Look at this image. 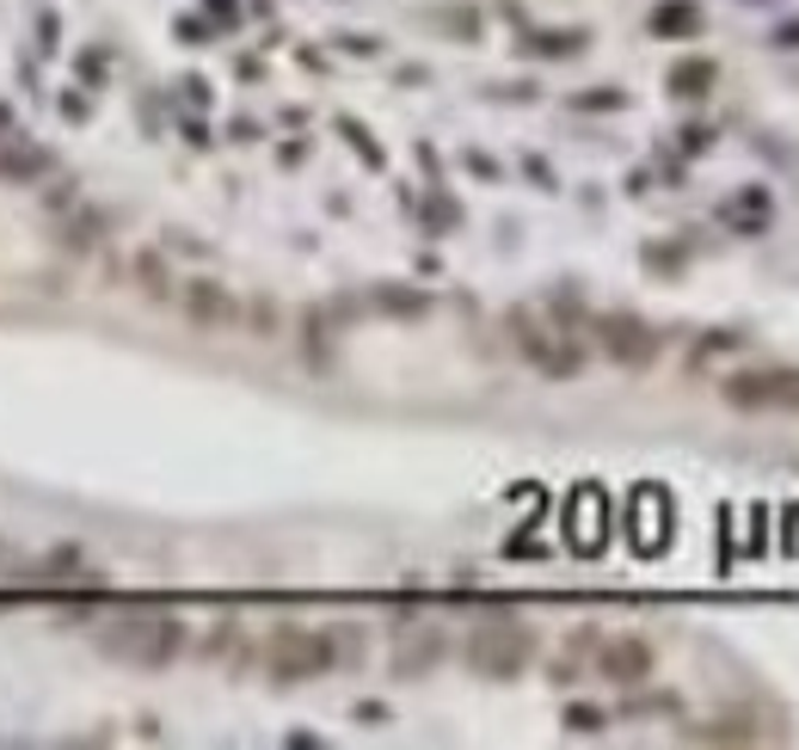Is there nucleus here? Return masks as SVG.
<instances>
[{
    "label": "nucleus",
    "instance_id": "f257e3e1",
    "mask_svg": "<svg viewBox=\"0 0 799 750\" xmlns=\"http://www.w3.org/2000/svg\"><path fill=\"white\" fill-rule=\"evenodd\" d=\"M99 652L117 664H136V671H167L185 652V622L167 610H124L117 622L99 627Z\"/></svg>",
    "mask_w": 799,
    "mask_h": 750
},
{
    "label": "nucleus",
    "instance_id": "f03ea898",
    "mask_svg": "<svg viewBox=\"0 0 799 750\" xmlns=\"http://www.w3.org/2000/svg\"><path fill=\"white\" fill-rule=\"evenodd\" d=\"M504 332H511V344L523 351V363H529L535 375H548V382H572V375L584 370L579 339H572V332H560L553 320H541V314L511 308V314H504Z\"/></svg>",
    "mask_w": 799,
    "mask_h": 750
},
{
    "label": "nucleus",
    "instance_id": "7ed1b4c3",
    "mask_svg": "<svg viewBox=\"0 0 799 750\" xmlns=\"http://www.w3.org/2000/svg\"><path fill=\"white\" fill-rule=\"evenodd\" d=\"M332 664H339V640H332L327 627H277L265 640V671L277 677V683H313V677H327Z\"/></svg>",
    "mask_w": 799,
    "mask_h": 750
},
{
    "label": "nucleus",
    "instance_id": "20e7f679",
    "mask_svg": "<svg viewBox=\"0 0 799 750\" xmlns=\"http://www.w3.org/2000/svg\"><path fill=\"white\" fill-rule=\"evenodd\" d=\"M535 664V627L523 622H480L468 634V671L492 677V683H511Z\"/></svg>",
    "mask_w": 799,
    "mask_h": 750
},
{
    "label": "nucleus",
    "instance_id": "39448f33",
    "mask_svg": "<svg viewBox=\"0 0 799 750\" xmlns=\"http://www.w3.org/2000/svg\"><path fill=\"white\" fill-rule=\"evenodd\" d=\"M173 302H179V314H185L191 332H235L240 314H247L235 289H228V283H216V277H185Z\"/></svg>",
    "mask_w": 799,
    "mask_h": 750
},
{
    "label": "nucleus",
    "instance_id": "423d86ee",
    "mask_svg": "<svg viewBox=\"0 0 799 750\" xmlns=\"http://www.w3.org/2000/svg\"><path fill=\"white\" fill-rule=\"evenodd\" d=\"M596 344H603V357L615 370H652V357H659V332L646 327L640 314H603L596 320Z\"/></svg>",
    "mask_w": 799,
    "mask_h": 750
},
{
    "label": "nucleus",
    "instance_id": "0eeeda50",
    "mask_svg": "<svg viewBox=\"0 0 799 750\" xmlns=\"http://www.w3.org/2000/svg\"><path fill=\"white\" fill-rule=\"evenodd\" d=\"M726 400L732 407H799V375H775V370L726 375Z\"/></svg>",
    "mask_w": 799,
    "mask_h": 750
},
{
    "label": "nucleus",
    "instance_id": "6e6552de",
    "mask_svg": "<svg viewBox=\"0 0 799 750\" xmlns=\"http://www.w3.org/2000/svg\"><path fill=\"white\" fill-rule=\"evenodd\" d=\"M596 677H609V683L634 689L652 677V646L634 640V634H621V640H603L596 646Z\"/></svg>",
    "mask_w": 799,
    "mask_h": 750
},
{
    "label": "nucleus",
    "instance_id": "1a4fd4ad",
    "mask_svg": "<svg viewBox=\"0 0 799 750\" xmlns=\"http://www.w3.org/2000/svg\"><path fill=\"white\" fill-rule=\"evenodd\" d=\"M443 664V627L419 622V627H400L393 640V671L400 677H431Z\"/></svg>",
    "mask_w": 799,
    "mask_h": 750
},
{
    "label": "nucleus",
    "instance_id": "9d476101",
    "mask_svg": "<svg viewBox=\"0 0 799 750\" xmlns=\"http://www.w3.org/2000/svg\"><path fill=\"white\" fill-rule=\"evenodd\" d=\"M56 167V160H49V148H37V141H7V148H0V172H7V179H13V185H32V179H44V172Z\"/></svg>",
    "mask_w": 799,
    "mask_h": 750
},
{
    "label": "nucleus",
    "instance_id": "9b49d317",
    "mask_svg": "<svg viewBox=\"0 0 799 750\" xmlns=\"http://www.w3.org/2000/svg\"><path fill=\"white\" fill-rule=\"evenodd\" d=\"M646 32L652 37H695L701 32V7H695V0H664V7H652Z\"/></svg>",
    "mask_w": 799,
    "mask_h": 750
},
{
    "label": "nucleus",
    "instance_id": "f8f14e48",
    "mask_svg": "<svg viewBox=\"0 0 799 750\" xmlns=\"http://www.w3.org/2000/svg\"><path fill=\"white\" fill-rule=\"evenodd\" d=\"M129 271H136V289H141L148 302H173V296H179V277L167 271V259H160L155 247L136 252V265H129Z\"/></svg>",
    "mask_w": 799,
    "mask_h": 750
},
{
    "label": "nucleus",
    "instance_id": "ddd939ff",
    "mask_svg": "<svg viewBox=\"0 0 799 750\" xmlns=\"http://www.w3.org/2000/svg\"><path fill=\"white\" fill-rule=\"evenodd\" d=\"M683 738H689V745H756L763 732H756L744 714H726V719H701V726H689Z\"/></svg>",
    "mask_w": 799,
    "mask_h": 750
},
{
    "label": "nucleus",
    "instance_id": "4468645a",
    "mask_svg": "<svg viewBox=\"0 0 799 750\" xmlns=\"http://www.w3.org/2000/svg\"><path fill=\"white\" fill-rule=\"evenodd\" d=\"M714 80H720V63H714V56H683V63L671 68V93L701 99V93H714Z\"/></svg>",
    "mask_w": 799,
    "mask_h": 750
},
{
    "label": "nucleus",
    "instance_id": "2eb2a0df",
    "mask_svg": "<svg viewBox=\"0 0 799 750\" xmlns=\"http://www.w3.org/2000/svg\"><path fill=\"white\" fill-rule=\"evenodd\" d=\"M572 542L584 547V554H591L596 542H603V492H579V499H572Z\"/></svg>",
    "mask_w": 799,
    "mask_h": 750
},
{
    "label": "nucleus",
    "instance_id": "dca6fc26",
    "mask_svg": "<svg viewBox=\"0 0 799 750\" xmlns=\"http://www.w3.org/2000/svg\"><path fill=\"white\" fill-rule=\"evenodd\" d=\"M726 221L732 228H751V235H763V221H768V191L763 185H751L738 204H726Z\"/></svg>",
    "mask_w": 799,
    "mask_h": 750
},
{
    "label": "nucleus",
    "instance_id": "f3484780",
    "mask_svg": "<svg viewBox=\"0 0 799 750\" xmlns=\"http://www.w3.org/2000/svg\"><path fill=\"white\" fill-rule=\"evenodd\" d=\"M376 308H388V314H407V320H419V314L431 308V302H424L419 289H393V283H388V289H376Z\"/></svg>",
    "mask_w": 799,
    "mask_h": 750
},
{
    "label": "nucleus",
    "instance_id": "a211bd4d",
    "mask_svg": "<svg viewBox=\"0 0 799 750\" xmlns=\"http://www.w3.org/2000/svg\"><path fill=\"white\" fill-rule=\"evenodd\" d=\"M339 129H345V141H351V148H357L363 160H369V167H381V148H376V141H369V136H363V124H357V117H345V124H339Z\"/></svg>",
    "mask_w": 799,
    "mask_h": 750
},
{
    "label": "nucleus",
    "instance_id": "6ab92c4d",
    "mask_svg": "<svg viewBox=\"0 0 799 750\" xmlns=\"http://www.w3.org/2000/svg\"><path fill=\"white\" fill-rule=\"evenodd\" d=\"M535 49H541V56H572V49H584V32H548Z\"/></svg>",
    "mask_w": 799,
    "mask_h": 750
},
{
    "label": "nucleus",
    "instance_id": "aec40b11",
    "mask_svg": "<svg viewBox=\"0 0 799 750\" xmlns=\"http://www.w3.org/2000/svg\"><path fill=\"white\" fill-rule=\"evenodd\" d=\"M566 732H603V714H596V707H566Z\"/></svg>",
    "mask_w": 799,
    "mask_h": 750
},
{
    "label": "nucleus",
    "instance_id": "412c9836",
    "mask_svg": "<svg viewBox=\"0 0 799 750\" xmlns=\"http://www.w3.org/2000/svg\"><path fill=\"white\" fill-rule=\"evenodd\" d=\"M775 44H787V49H799V19H787L781 32H775Z\"/></svg>",
    "mask_w": 799,
    "mask_h": 750
}]
</instances>
